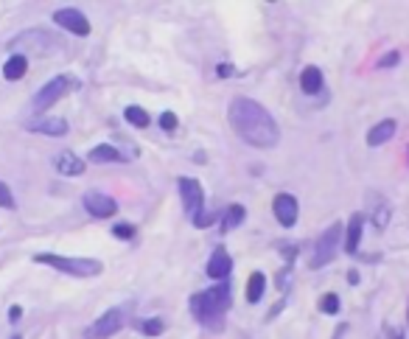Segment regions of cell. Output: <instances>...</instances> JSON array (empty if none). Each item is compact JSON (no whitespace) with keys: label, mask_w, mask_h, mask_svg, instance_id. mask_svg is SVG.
I'll return each mask as SVG.
<instances>
[{"label":"cell","mask_w":409,"mask_h":339,"mask_svg":"<svg viewBox=\"0 0 409 339\" xmlns=\"http://www.w3.org/2000/svg\"><path fill=\"white\" fill-rule=\"evenodd\" d=\"M227 121L233 127V132L247 143V146H255V149H275L280 143V129H278V121L272 118V112L258 104L255 98H247V95H238L230 101L227 107Z\"/></svg>","instance_id":"cell-1"},{"label":"cell","mask_w":409,"mask_h":339,"mask_svg":"<svg viewBox=\"0 0 409 339\" xmlns=\"http://www.w3.org/2000/svg\"><path fill=\"white\" fill-rule=\"evenodd\" d=\"M233 306V289H230V280H222V284H213L204 292H196L191 295L188 300V309L193 314V320L204 328H213L219 331L222 322H225V314L230 311Z\"/></svg>","instance_id":"cell-2"},{"label":"cell","mask_w":409,"mask_h":339,"mask_svg":"<svg viewBox=\"0 0 409 339\" xmlns=\"http://www.w3.org/2000/svg\"><path fill=\"white\" fill-rule=\"evenodd\" d=\"M37 264H45V266H54L70 277H95L101 275L104 264L95 261V258H84V255H57V253H37L34 255Z\"/></svg>","instance_id":"cell-3"},{"label":"cell","mask_w":409,"mask_h":339,"mask_svg":"<svg viewBox=\"0 0 409 339\" xmlns=\"http://www.w3.org/2000/svg\"><path fill=\"white\" fill-rule=\"evenodd\" d=\"M342 236H345V224H342V221H334L331 228L317 239L314 253H312V258H309V266H312V269L328 266V264L336 258L339 247H342Z\"/></svg>","instance_id":"cell-4"},{"label":"cell","mask_w":409,"mask_h":339,"mask_svg":"<svg viewBox=\"0 0 409 339\" xmlns=\"http://www.w3.org/2000/svg\"><path fill=\"white\" fill-rule=\"evenodd\" d=\"M73 87H79V82L70 79L68 73L54 76L48 84H42V87L37 90V95H34V101H31V109H34V112H45L48 107H54V104H57L68 90H73Z\"/></svg>","instance_id":"cell-5"},{"label":"cell","mask_w":409,"mask_h":339,"mask_svg":"<svg viewBox=\"0 0 409 339\" xmlns=\"http://www.w3.org/2000/svg\"><path fill=\"white\" fill-rule=\"evenodd\" d=\"M126 317H129V306H118V309L104 311L87 328V339H110V336H115L126 325Z\"/></svg>","instance_id":"cell-6"},{"label":"cell","mask_w":409,"mask_h":339,"mask_svg":"<svg viewBox=\"0 0 409 339\" xmlns=\"http://www.w3.org/2000/svg\"><path fill=\"white\" fill-rule=\"evenodd\" d=\"M177 188H180V199H182V208L185 213L193 219L199 210H204V188L196 177H180L177 180Z\"/></svg>","instance_id":"cell-7"},{"label":"cell","mask_w":409,"mask_h":339,"mask_svg":"<svg viewBox=\"0 0 409 339\" xmlns=\"http://www.w3.org/2000/svg\"><path fill=\"white\" fill-rule=\"evenodd\" d=\"M82 205H84V210H87L90 216H95V219H110V216H115V210H118V202H115L110 194H101V191H87L84 199H82Z\"/></svg>","instance_id":"cell-8"},{"label":"cell","mask_w":409,"mask_h":339,"mask_svg":"<svg viewBox=\"0 0 409 339\" xmlns=\"http://www.w3.org/2000/svg\"><path fill=\"white\" fill-rule=\"evenodd\" d=\"M54 23L62 26L65 31L76 34V37H87V34H90V20L84 17V12H79V9H73V6L54 12Z\"/></svg>","instance_id":"cell-9"},{"label":"cell","mask_w":409,"mask_h":339,"mask_svg":"<svg viewBox=\"0 0 409 339\" xmlns=\"http://www.w3.org/2000/svg\"><path fill=\"white\" fill-rule=\"evenodd\" d=\"M272 213H275L278 224H283V228L289 230V228H294V224H297L300 205H297V199H294L292 194H278V196L272 199Z\"/></svg>","instance_id":"cell-10"},{"label":"cell","mask_w":409,"mask_h":339,"mask_svg":"<svg viewBox=\"0 0 409 339\" xmlns=\"http://www.w3.org/2000/svg\"><path fill=\"white\" fill-rule=\"evenodd\" d=\"M26 129H28V132H37V135H48V138H65L70 127H68L65 118H45V116H37V118L26 121Z\"/></svg>","instance_id":"cell-11"},{"label":"cell","mask_w":409,"mask_h":339,"mask_svg":"<svg viewBox=\"0 0 409 339\" xmlns=\"http://www.w3.org/2000/svg\"><path fill=\"white\" fill-rule=\"evenodd\" d=\"M208 277H213V280H227L230 277V272H233V255L225 250V247H216L213 253H211V258H208Z\"/></svg>","instance_id":"cell-12"},{"label":"cell","mask_w":409,"mask_h":339,"mask_svg":"<svg viewBox=\"0 0 409 339\" xmlns=\"http://www.w3.org/2000/svg\"><path fill=\"white\" fill-rule=\"evenodd\" d=\"M362 233H365V216H362V213H353L350 221H348V228H345V236H342V244H345V253H348V255H356V253H359Z\"/></svg>","instance_id":"cell-13"},{"label":"cell","mask_w":409,"mask_h":339,"mask_svg":"<svg viewBox=\"0 0 409 339\" xmlns=\"http://www.w3.org/2000/svg\"><path fill=\"white\" fill-rule=\"evenodd\" d=\"M54 165H57V172L59 174H65V177H79V174H84V160L79 157V154H73V152H59L57 154V160H54Z\"/></svg>","instance_id":"cell-14"},{"label":"cell","mask_w":409,"mask_h":339,"mask_svg":"<svg viewBox=\"0 0 409 339\" xmlns=\"http://www.w3.org/2000/svg\"><path fill=\"white\" fill-rule=\"evenodd\" d=\"M398 132V124L392 121V118H384V121H379L376 127H370L368 129V135H365V140H368V146H384V143H390L392 140V135Z\"/></svg>","instance_id":"cell-15"},{"label":"cell","mask_w":409,"mask_h":339,"mask_svg":"<svg viewBox=\"0 0 409 339\" xmlns=\"http://www.w3.org/2000/svg\"><path fill=\"white\" fill-rule=\"evenodd\" d=\"M300 90H303L305 95L323 93V71H320L317 65H309V68L300 71Z\"/></svg>","instance_id":"cell-16"},{"label":"cell","mask_w":409,"mask_h":339,"mask_svg":"<svg viewBox=\"0 0 409 339\" xmlns=\"http://www.w3.org/2000/svg\"><path fill=\"white\" fill-rule=\"evenodd\" d=\"M87 160H90V163H124L126 157H124L121 149H115L113 143H98L95 149H90Z\"/></svg>","instance_id":"cell-17"},{"label":"cell","mask_w":409,"mask_h":339,"mask_svg":"<svg viewBox=\"0 0 409 339\" xmlns=\"http://www.w3.org/2000/svg\"><path fill=\"white\" fill-rule=\"evenodd\" d=\"M373 199H376V208H370L368 216H370V221L376 224V230H384L387 224H390V219H392V208H390V202H384L381 196H373Z\"/></svg>","instance_id":"cell-18"},{"label":"cell","mask_w":409,"mask_h":339,"mask_svg":"<svg viewBox=\"0 0 409 339\" xmlns=\"http://www.w3.org/2000/svg\"><path fill=\"white\" fill-rule=\"evenodd\" d=\"M26 71H28V59H26V53H15V56H9V62L3 65V76H6L9 82L23 79V76H26Z\"/></svg>","instance_id":"cell-19"},{"label":"cell","mask_w":409,"mask_h":339,"mask_svg":"<svg viewBox=\"0 0 409 339\" xmlns=\"http://www.w3.org/2000/svg\"><path fill=\"white\" fill-rule=\"evenodd\" d=\"M267 292V275L264 272H252L249 280H247V300L249 303H258Z\"/></svg>","instance_id":"cell-20"},{"label":"cell","mask_w":409,"mask_h":339,"mask_svg":"<svg viewBox=\"0 0 409 339\" xmlns=\"http://www.w3.org/2000/svg\"><path fill=\"white\" fill-rule=\"evenodd\" d=\"M244 216H247V208L244 205H230V208H225V216H222V233H233L238 224L244 221Z\"/></svg>","instance_id":"cell-21"},{"label":"cell","mask_w":409,"mask_h":339,"mask_svg":"<svg viewBox=\"0 0 409 339\" xmlns=\"http://www.w3.org/2000/svg\"><path fill=\"white\" fill-rule=\"evenodd\" d=\"M26 42H31V45H34L37 51H42V53L50 48V37H48L45 31H39V28H34V31L23 34V37H20V39H15L12 45H26Z\"/></svg>","instance_id":"cell-22"},{"label":"cell","mask_w":409,"mask_h":339,"mask_svg":"<svg viewBox=\"0 0 409 339\" xmlns=\"http://www.w3.org/2000/svg\"><path fill=\"white\" fill-rule=\"evenodd\" d=\"M124 121H129V124L137 127V129H146V127H149V112H146L143 107H137V104H129V107L124 109Z\"/></svg>","instance_id":"cell-23"},{"label":"cell","mask_w":409,"mask_h":339,"mask_svg":"<svg viewBox=\"0 0 409 339\" xmlns=\"http://www.w3.org/2000/svg\"><path fill=\"white\" fill-rule=\"evenodd\" d=\"M135 328L143 333V336H160L163 331H166V320H160V317H149V320H137L135 322Z\"/></svg>","instance_id":"cell-24"},{"label":"cell","mask_w":409,"mask_h":339,"mask_svg":"<svg viewBox=\"0 0 409 339\" xmlns=\"http://www.w3.org/2000/svg\"><path fill=\"white\" fill-rule=\"evenodd\" d=\"M339 295H334V292H328V295H323L320 297V311L323 314H328V317H334V314H339Z\"/></svg>","instance_id":"cell-25"},{"label":"cell","mask_w":409,"mask_h":339,"mask_svg":"<svg viewBox=\"0 0 409 339\" xmlns=\"http://www.w3.org/2000/svg\"><path fill=\"white\" fill-rule=\"evenodd\" d=\"M219 219V213L216 210H208V208H204V210H199L191 221H193V228H199V230H204V228H211V224Z\"/></svg>","instance_id":"cell-26"},{"label":"cell","mask_w":409,"mask_h":339,"mask_svg":"<svg viewBox=\"0 0 409 339\" xmlns=\"http://www.w3.org/2000/svg\"><path fill=\"white\" fill-rule=\"evenodd\" d=\"M0 208H6V210H15V208H17L15 194H12V188H9L6 183H0Z\"/></svg>","instance_id":"cell-27"},{"label":"cell","mask_w":409,"mask_h":339,"mask_svg":"<svg viewBox=\"0 0 409 339\" xmlns=\"http://www.w3.org/2000/svg\"><path fill=\"white\" fill-rule=\"evenodd\" d=\"M113 236L121 239V241L135 239V224H115V228H113Z\"/></svg>","instance_id":"cell-28"},{"label":"cell","mask_w":409,"mask_h":339,"mask_svg":"<svg viewBox=\"0 0 409 339\" xmlns=\"http://www.w3.org/2000/svg\"><path fill=\"white\" fill-rule=\"evenodd\" d=\"M177 116H174V112H163V116H160V127H163V132H174L177 129Z\"/></svg>","instance_id":"cell-29"},{"label":"cell","mask_w":409,"mask_h":339,"mask_svg":"<svg viewBox=\"0 0 409 339\" xmlns=\"http://www.w3.org/2000/svg\"><path fill=\"white\" fill-rule=\"evenodd\" d=\"M401 62V53L398 51H390L387 56H381V59H379V68H395Z\"/></svg>","instance_id":"cell-30"},{"label":"cell","mask_w":409,"mask_h":339,"mask_svg":"<svg viewBox=\"0 0 409 339\" xmlns=\"http://www.w3.org/2000/svg\"><path fill=\"white\" fill-rule=\"evenodd\" d=\"M381 333H384V339H406L403 331H401V328H392V325H384Z\"/></svg>","instance_id":"cell-31"},{"label":"cell","mask_w":409,"mask_h":339,"mask_svg":"<svg viewBox=\"0 0 409 339\" xmlns=\"http://www.w3.org/2000/svg\"><path fill=\"white\" fill-rule=\"evenodd\" d=\"M20 317H23V309H20V306H12V309H9V320H12V322H17Z\"/></svg>","instance_id":"cell-32"},{"label":"cell","mask_w":409,"mask_h":339,"mask_svg":"<svg viewBox=\"0 0 409 339\" xmlns=\"http://www.w3.org/2000/svg\"><path fill=\"white\" fill-rule=\"evenodd\" d=\"M348 280H350V286H356V284H359V272L350 269V272H348Z\"/></svg>","instance_id":"cell-33"},{"label":"cell","mask_w":409,"mask_h":339,"mask_svg":"<svg viewBox=\"0 0 409 339\" xmlns=\"http://www.w3.org/2000/svg\"><path fill=\"white\" fill-rule=\"evenodd\" d=\"M406 322H409V306H406Z\"/></svg>","instance_id":"cell-34"}]
</instances>
